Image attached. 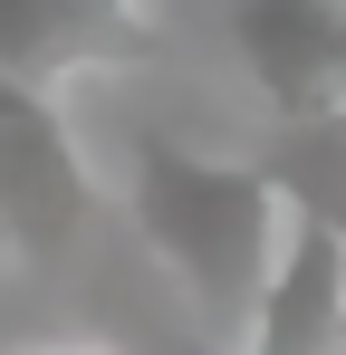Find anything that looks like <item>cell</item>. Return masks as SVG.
<instances>
[{"mask_svg": "<svg viewBox=\"0 0 346 355\" xmlns=\"http://www.w3.org/2000/svg\"><path fill=\"white\" fill-rule=\"evenodd\" d=\"M240 355H346V231L318 202H288V250Z\"/></svg>", "mask_w": 346, "mask_h": 355, "instance_id": "cell-4", "label": "cell"}, {"mask_svg": "<svg viewBox=\"0 0 346 355\" xmlns=\"http://www.w3.org/2000/svg\"><path fill=\"white\" fill-rule=\"evenodd\" d=\"M125 211L145 250L173 269V288L202 307L212 336H250L260 297H270V269L288 250V192L270 164H231V154H202L183 135H145L135 144V173H125Z\"/></svg>", "mask_w": 346, "mask_h": 355, "instance_id": "cell-1", "label": "cell"}, {"mask_svg": "<svg viewBox=\"0 0 346 355\" xmlns=\"http://www.w3.org/2000/svg\"><path fill=\"white\" fill-rule=\"evenodd\" d=\"M67 10H97L115 29H154V0H67Z\"/></svg>", "mask_w": 346, "mask_h": 355, "instance_id": "cell-6", "label": "cell"}, {"mask_svg": "<svg viewBox=\"0 0 346 355\" xmlns=\"http://www.w3.org/2000/svg\"><path fill=\"white\" fill-rule=\"evenodd\" d=\"M97 221V173L39 87L0 67V250L19 269H58Z\"/></svg>", "mask_w": 346, "mask_h": 355, "instance_id": "cell-2", "label": "cell"}, {"mask_svg": "<svg viewBox=\"0 0 346 355\" xmlns=\"http://www.w3.org/2000/svg\"><path fill=\"white\" fill-rule=\"evenodd\" d=\"M58 355H87V346H58Z\"/></svg>", "mask_w": 346, "mask_h": 355, "instance_id": "cell-7", "label": "cell"}, {"mask_svg": "<svg viewBox=\"0 0 346 355\" xmlns=\"http://www.w3.org/2000/svg\"><path fill=\"white\" fill-rule=\"evenodd\" d=\"M231 58L279 125L346 116V0H231Z\"/></svg>", "mask_w": 346, "mask_h": 355, "instance_id": "cell-3", "label": "cell"}, {"mask_svg": "<svg viewBox=\"0 0 346 355\" xmlns=\"http://www.w3.org/2000/svg\"><path fill=\"white\" fill-rule=\"evenodd\" d=\"M135 58H164L154 29H115L97 10H67V0H0V67L19 87L49 96L58 77H87V67H135Z\"/></svg>", "mask_w": 346, "mask_h": 355, "instance_id": "cell-5", "label": "cell"}]
</instances>
